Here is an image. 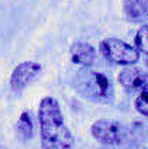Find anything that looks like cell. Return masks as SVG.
<instances>
[{"mask_svg": "<svg viewBox=\"0 0 148 149\" xmlns=\"http://www.w3.org/2000/svg\"><path fill=\"white\" fill-rule=\"evenodd\" d=\"M42 149H73L74 138L67 127L60 104L54 97H44L38 109Z\"/></svg>", "mask_w": 148, "mask_h": 149, "instance_id": "6da1fadb", "label": "cell"}, {"mask_svg": "<svg viewBox=\"0 0 148 149\" xmlns=\"http://www.w3.org/2000/svg\"><path fill=\"white\" fill-rule=\"evenodd\" d=\"M118 80L121 86L129 93H135V91L141 93L144 88L148 87V74L135 67H125L119 72Z\"/></svg>", "mask_w": 148, "mask_h": 149, "instance_id": "8992f818", "label": "cell"}, {"mask_svg": "<svg viewBox=\"0 0 148 149\" xmlns=\"http://www.w3.org/2000/svg\"><path fill=\"white\" fill-rule=\"evenodd\" d=\"M92 136L105 145H118L126 139L128 130L126 127L116 120L112 119H100L92 125Z\"/></svg>", "mask_w": 148, "mask_h": 149, "instance_id": "277c9868", "label": "cell"}, {"mask_svg": "<svg viewBox=\"0 0 148 149\" xmlns=\"http://www.w3.org/2000/svg\"><path fill=\"white\" fill-rule=\"evenodd\" d=\"M147 67H148V58H147Z\"/></svg>", "mask_w": 148, "mask_h": 149, "instance_id": "7c38bea8", "label": "cell"}, {"mask_svg": "<svg viewBox=\"0 0 148 149\" xmlns=\"http://www.w3.org/2000/svg\"><path fill=\"white\" fill-rule=\"evenodd\" d=\"M135 107H137V110L142 116L148 117V87L144 88L140 93V96L137 97V100H135Z\"/></svg>", "mask_w": 148, "mask_h": 149, "instance_id": "8fae6325", "label": "cell"}, {"mask_svg": "<svg viewBox=\"0 0 148 149\" xmlns=\"http://www.w3.org/2000/svg\"><path fill=\"white\" fill-rule=\"evenodd\" d=\"M135 48L140 54H144L148 58V25L140 28L135 35Z\"/></svg>", "mask_w": 148, "mask_h": 149, "instance_id": "30bf717a", "label": "cell"}, {"mask_svg": "<svg viewBox=\"0 0 148 149\" xmlns=\"http://www.w3.org/2000/svg\"><path fill=\"white\" fill-rule=\"evenodd\" d=\"M42 71L41 64L35 61H25L15 67L10 75V87L13 91H22L28 87Z\"/></svg>", "mask_w": 148, "mask_h": 149, "instance_id": "5b68a950", "label": "cell"}, {"mask_svg": "<svg viewBox=\"0 0 148 149\" xmlns=\"http://www.w3.org/2000/svg\"><path fill=\"white\" fill-rule=\"evenodd\" d=\"M100 52L102 55L118 65L123 67H132L140 59V52L135 47L118 39V38H107L100 42Z\"/></svg>", "mask_w": 148, "mask_h": 149, "instance_id": "3957f363", "label": "cell"}, {"mask_svg": "<svg viewBox=\"0 0 148 149\" xmlns=\"http://www.w3.org/2000/svg\"><path fill=\"white\" fill-rule=\"evenodd\" d=\"M96 58V49L87 42H76L70 48V59L73 64L87 68Z\"/></svg>", "mask_w": 148, "mask_h": 149, "instance_id": "52a82bcc", "label": "cell"}, {"mask_svg": "<svg viewBox=\"0 0 148 149\" xmlns=\"http://www.w3.org/2000/svg\"><path fill=\"white\" fill-rule=\"evenodd\" d=\"M123 13L131 22H142L148 17V0H123Z\"/></svg>", "mask_w": 148, "mask_h": 149, "instance_id": "ba28073f", "label": "cell"}, {"mask_svg": "<svg viewBox=\"0 0 148 149\" xmlns=\"http://www.w3.org/2000/svg\"><path fill=\"white\" fill-rule=\"evenodd\" d=\"M16 130H18V135L20 136L22 141H28L32 138L34 135V125H32V120H31V116L29 113L23 111L16 123Z\"/></svg>", "mask_w": 148, "mask_h": 149, "instance_id": "9c48e42d", "label": "cell"}, {"mask_svg": "<svg viewBox=\"0 0 148 149\" xmlns=\"http://www.w3.org/2000/svg\"><path fill=\"white\" fill-rule=\"evenodd\" d=\"M76 87L86 99L96 103H110L113 100V84L107 75L99 71L81 70L76 77Z\"/></svg>", "mask_w": 148, "mask_h": 149, "instance_id": "7a4b0ae2", "label": "cell"}]
</instances>
